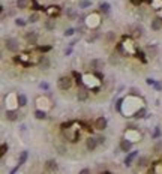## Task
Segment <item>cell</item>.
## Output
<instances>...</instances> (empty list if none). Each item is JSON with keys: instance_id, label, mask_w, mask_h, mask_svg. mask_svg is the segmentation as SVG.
<instances>
[{"instance_id": "4", "label": "cell", "mask_w": 162, "mask_h": 174, "mask_svg": "<svg viewBox=\"0 0 162 174\" xmlns=\"http://www.w3.org/2000/svg\"><path fill=\"white\" fill-rule=\"evenodd\" d=\"M38 33L35 32V30H29L26 35H24V39H26V42L27 44H30V45H33V44H36L38 42Z\"/></svg>"}, {"instance_id": "22", "label": "cell", "mask_w": 162, "mask_h": 174, "mask_svg": "<svg viewBox=\"0 0 162 174\" xmlns=\"http://www.w3.org/2000/svg\"><path fill=\"white\" fill-rule=\"evenodd\" d=\"M66 137H68V140H69L71 143H77V141H78V132H69V129H68Z\"/></svg>"}, {"instance_id": "19", "label": "cell", "mask_w": 162, "mask_h": 174, "mask_svg": "<svg viewBox=\"0 0 162 174\" xmlns=\"http://www.w3.org/2000/svg\"><path fill=\"white\" fill-rule=\"evenodd\" d=\"M114 41H116V33L111 32V30L107 32V33H105V42H107V44H113Z\"/></svg>"}, {"instance_id": "13", "label": "cell", "mask_w": 162, "mask_h": 174, "mask_svg": "<svg viewBox=\"0 0 162 174\" xmlns=\"http://www.w3.org/2000/svg\"><path fill=\"white\" fill-rule=\"evenodd\" d=\"M45 12H47L48 17H56V15L60 14V8H59V6H48V8L45 9Z\"/></svg>"}, {"instance_id": "24", "label": "cell", "mask_w": 162, "mask_h": 174, "mask_svg": "<svg viewBox=\"0 0 162 174\" xmlns=\"http://www.w3.org/2000/svg\"><path fill=\"white\" fill-rule=\"evenodd\" d=\"M132 30H134V35H135V36H141V35H143V32H144L143 26H138V24L132 26Z\"/></svg>"}, {"instance_id": "18", "label": "cell", "mask_w": 162, "mask_h": 174, "mask_svg": "<svg viewBox=\"0 0 162 174\" xmlns=\"http://www.w3.org/2000/svg\"><path fill=\"white\" fill-rule=\"evenodd\" d=\"M137 155H138V152H137V150H135V152H131V153L126 156V159H125V165H126V167H129V165H131V162L137 158Z\"/></svg>"}, {"instance_id": "28", "label": "cell", "mask_w": 162, "mask_h": 174, "mask_svg": "<svg viewBox=\"0 0 162 174\" xmlns=\"http://www.w3.org/2000/svg\"><path fill=\"white\" fill-rule=\"evenodd\" d=\"M153 152H155V153H162V141H156V143H155Z\"/></svg>"}, {"instance_id": "41", "label": "cell", "mask_w": 162, "mask_h": 174, "mask_svg": "<svg viewBox=\"0 0 162 174\" xmlns=\"http://www.w3.org/2000/svg\"><path fill=\"white\" fill-rule=\"evenodd\" d=\"M71 53H72V47H71V48H66V50H65V56H69Z\"/></svg>"}, {"instance_id": "2", "label": "cell", "mask_w": 162, "mask_h": 174, "mask_svg": "<svg viewBox=\"0 0 162 174\" xmlns=\"http://www.w3.org/2000/svg\"><path fill=\"white\" fill-rule=\"evenodd\" d=\"M5 47H6L8 51L17 53V51L20 50V42H18L17 38H6V39H5Z\"/></svg>"}, {"instance_id": "26", "label": "cell", "mask_w": 162, "mask_h": 174, "mask_svg": "<svg viewBox=\"0 0 162 174\" xmlns=\"http://www.w3.org/2000/svg\"><path fill=\"white\" fill-rule=\"evenodd\" d=\"M30 24H33V23H38L39 21V14L38 12H33V14H30V17H29V20H27Z\"/></svg>"}, {"instance_id": "12", "label": "cell", "mask_w": 162, "mask_h": 174, "mask_svg": "<svg viewBox=\"0 0 162 174\" xmlns=\"http://www.w3.org/2000/svg\"><path fill=\"white\" fill-rule=\"evenodd\" d=\"M150 29L152 30H155V32H158V30H161L162 29V18H153L152 20V23H150Z\"/></svg>"}, {"instance_id": "6", "label": "cell", "mask_w": 162, "mask_h": 174, "mask_svg": "<svg viewBox=\"0 0 162 174\" xmlns=\"http://www.w3.org/2000/svg\"><path fill=\"white\" fill-rule=\"evenodd\" d=\"M107 125H108V120L104 116H101L95 120V129H98V131H104L107 128Z\"/></svg>"}, {"instance_id": "39", "label": "cell", "mask_w": 162, "mask_h": 174, "mask_svg": "<svg viewBox=\"0 0 162 174\" xmlns=\"http://www.w3.org/2000/svg\"><path fill=\"white\" fill-rule=\"evenodd\" d=\"M6 150H8V146H6V144L3 143V144H2V156H5V153H6Z\"/></svg>"}, {"instance_id": "3", "label": "cell", "mask_w": 162, "mask_h": 174, "mask_svg": "<svg viewBox=\"0 0 162 174\" xmlns=\"http://www.w3.org/2000/svg\"><path fill=\"white\" fill-rule=\"evenodd\" d=\"M86 26L89 27V29H96L99 24H101V20H99V17H98V14H92V15H87L86 17Z\"/></svg>"}, {"instance_id": "43", "label": "cell", "mask_w": 162, "mask_h": 174, "mask_svg": "<svg viewBox=\"0 0 162 174\" xmlns=\"http://www.w3.org/2000/svg\"><path fill=\"white\" fill-rule=\"evenodd\" d=\"M155 89H156V90H161L162 87H161V84H156V83H155Z\"/></svg>"}, {"instance_id": "30", "label": "cell", "mask_w": 162, "mask_h": 174, "mask_svg": "<svg viewBox=\"0 0 162 174\" xmlns=\"http://www.w3.org/2000/svg\"><path fill=\"white\" fill-rule=\"evenodd\" d=\"M147 51H149V54H150L152 57H155V56L158 54V47H156V45L150 47V45H149V47H147Z\"/></svg>"}, {"instance_id": "38", "label": "cell", "mask_w": 162, "mask_h": 174, "mask_svg": "<svg viewBox=\"0 0 162 174\" xmlns=\"http://www.w3.org/2000/svg\"><path fill=\"white\" fill-rule=\"evenodd\" d=\"M96 138H98V143H99V144H104V143H105V140H107L104 135H98Z\"/></svg>"}, {"instance_id": "42", "label": "cell", "mask_w": 162, "mask_h": 174, "mask_svg": "<svg viewBox=\"0 0 162 174\" xmlns=\"http://www.w3.org/2000/svg\"><path fill=\"white\" fill-rule=\"evenodd\" d=\"M146 83H147V84H152V86H153V84H155V80H153V78H147V80H146Z\"/></svg>"}, {"instance_id": "10", "label": "cell", "mask_w": 162, "mask_h": 174, "mask_svg": "<svg viewBox=\"0 0 162 174\" xmlns=\"http://www.w3.org/2000/svg\"><path fill=\"white\" fill-rule=\"evenodd\" d=\"M57 168H59V165H57V161H56V159H48V161L45 162V170H47V171L54 173V171H57Z\"/></svg>"}, {"instance_id": "34", "label": "cell", "mask_w": 162, "mask_h": 174, "mask_svg": "<svg viewBox=\"0 0 162 174\" xmlns=\"http://www.w3.org/2000/svg\"><path fill=\"white\" fill-rule=\"evenodd\" d=\"M74 33H75V29L74 27H69V29L65 30V36H72Z\"/></svg>"}, {"instance_id": "32", "label": "cell", "mask_w": 162, "mask_h": 174, "mask_svg": "<svg viewBox=\"0 0 162 174\" xmlns=\"http://www.w3.org/2000/svg\"><path fill=\"white\" fill-rule=\"evenodd\" d=\"M27 23H29V21H26V20H23V18H17V20H15V24H17L18 27H24Z\"/></svg>"}, {"instance_id": "23", "label": "cell", "mask_w": 162, "mask_h": 174, "mask_svg": "<svg viewBox=\"0 0 162 174\" xmlns=\"http://www.w3.org/2000/svg\"><path fill=\"white\" fill-rule=\"evenodd\" d=\"M110 8H111V6H110V3H107V2H102V3L99 5V11L104 12V14H108V12H110Z\"/></svg>"}, {"instance_id": "35", "label": "cell", "mask_w": 162, "mask_h": 174, "mask_svg": "<svg viewBox=\"0 0 162 174\" xmlns=\"http://www.w3.org/2000/svg\"><path fill=\"white\" fill-rule=\"evenodd\" d=\"M110 62H111L113 65H117V63H119V56H117V54H113V56L110 57Z\"/></svg>"}, {"instance_id": "16", "label": "cell", "mask_w": 162, "mask_h": 174, "mask_svg": "<svg viewBox=\"0 0 162 174\" xmlns=\"http://www.w3.org/2000/svg\"><path fill=\"white\" fill-rule=\"evenodd\" d=\"M77 98H78L80 101H86V99L89 98V92H87L86 89H78V93H77Z\"/></svg>"}, {"instance_id": "37", "label": "cell", "mask_w": 162, "mask_h": 174, "mask_svg": "<svg viewBox=\"0 0 162 174\" xmlns=\"http://www.w3.org/2000/svg\"><path fill=\"white\" fill-rule=\"evenodd\" d=\"M72 77H75V78H77V81H78V83H80V81H81V80H83V78H84V77H83V75H80V74H78V72H72Z\"/></svg>"}, {"instance_id": "5", "label": "cell", "mask_w": 162, "mask_h": 174, "mask_svg": "<svg viewBox=\"0 0 162 174\" xmlns=\"http://www.w3.org/2000/svg\"><path fill=\"white\" fill-rule=\"evenodd\" d=\"M90 68H92L93 71H102V69L105 68V62H104L102 59H93V60L90 62Z\"/></svg>"}, {"instance_id": "21", "label": "cell", "mask_w": 162, "mask_h": 174, "mask_svg": "<svg viewBox=\"0 0 162 174\" xmlns=\"http://www.w3.org/2000/svg\"><path fill=\"white\" fill-rule=\"evenodd\" d=\"M29 2H30V0H17L15 6H17V9H26L29 6Z\"/></svg>"}, {"instance_id": "31", "label": "cell", "mask_w": 162, "mask_h": 174, "mask_svg": "<svg viewBox=\"0 0 162 174\" xmlns=\"http://www.w3.org/2000/svg\"><path fill=\"white\" fill-rule=\"evenodd\" d=\"M27 158H29V153H27V150H24V152L21 153V156H20V161H18V164H20V165H23V164L27 161Z\"/></svg>"}, {"instance_id": "11", "label": "cell", "mask_w": 162, "mask_h": 174, "mask_svg": "<svg viewBox=\"0 0 162 174\" xmlns=\"http://www.w3.org/2000/svg\"><path fill=\"white\" fill-rule=\"evenodd\" d=\"M18 111L17 110H6V113H5V117H6V120H9V122H15L17 119H18Z\"/></svg>"}, {"instance_id": "17", "label": "cell", "mask_w": 162, "mask_h": 174, "mask_svg": "<svg viewBox=\"0 0 162 174\" xmlns=\"http://www.w3.org/2000/svg\"><path fill=\"white\" fill-rule=\"evenodd\" d=\"M17 105H20V107H26L27 105V96L26 95H18L17 96Z\"/></svg>"}, {"instance_id": "7", "label": "cell", "mask_w": 162, "mask_h": 174, "mask_svg": "<svg viewBox=\"0 0 162 174\" xmlns=\"http://www.w3.org/2000/svg\"><path fill=\"white\" fill-rule=\"evenodd\" d=\"M98 146H99V143H98V138H96V137H89V138L86 140V147H87L89 152H93Z\"/></svg>"}, {"instance_id": "40", "label": "cell", "mask_w": 162, "mask_h": 174, "mask_svg": "<svg viewBox=\"0 0 162 174\" xmlns=\"http://www.w3.org/2000/svg\"><path fill=\"white\" fill-rule=\"evenodd\" d=\"M80 173H81V174H89V173H90V168H83Z\"/></svg>"}, {"instance_id": "33", "label": "cell", "mask_w": 162, "mask_h": 174, "mask_svg": "<svg viewBox=\"0 0 162 174\" xmlns=\"http://www.w3.org/2000/svg\"><path fill=\"white\" fill-rule=\"evenodd\" d=\"M39 87L42 90H50V84L47 83V81H42V83H39Z\"/></svg>"}, {"instance_id": "25", "label": "cell", "mask_w": 162, "mask_h": 174, "mask_svg": "<svg viewBox=\"0 0 162 174\" xmlns=\"http://www.w3.org/2000/svg\"><path fill=\"white\" fill-rule=\"evenodd\" d=\"M65 14H66V17H69L71 20L77 18V12H75L72 8H66V9H65Z\"/></svg>"}, {"instance_id": "20", "label": "cell", "mask_w": 162, "mask_h": 174, "mask_svg": "<svg viewBox=\"0 0 162 174\" xmlns=\"http://www.w3.org/2000/svg\"><path fill=\"white\" fill-rule=\"evenodd\" d=\"M35 117L38 120H45L47 119V110H36L35 111Z\"/></svg>"}, {"instance_id": "44", "label": "cell", "mask_w": 162, "mask_h": 174, "mask_svg": "<svg viewBox=\"0 0 162 174\" xmlns=\"http://www.w3.org/2000/svg\"><path fill=\"white\" fill-rule=\"evenodd\" d=\"M32 3H33V6H35V9H39V5H38V3L35 2V0H33V2H32Z\"/></svg>"}, {"instance_id": "8", "label": "cell", "mask_w": 162, "mask_h": 174, "mask_svg": "<svg viewBox=\"0 0 162 174\" xmlns=\"http://www.w3.org/2000/svg\"><path fill=\"white\" fill-rule=\"evenodd\" d=\"M56 20H54V17H48V20H45L44 21V29L47 30V32H53V30H56Z\"/></svg>"}, {"instance_id": "14", "label": "cell", "mask_w": 162, "mask_h": 174, "mask_svg": "<svg viewBox=\"0 0 162 174\" xmlns=\"http://www.w3.org/2000/svg\"><path fill=\"white\" fill-rule=\"evenodd\" d=\"M39 65H41V68L42 69H50V66H51V62H50V59L47 57V56H42L41 59H39Z\"/></svg>"}, {"instance_id": "9", "label": "cell", "mask_w": 162, "mask_h": 174, "mask_svg": "<svg viewBox=\"0 0 162 174\" xmlns=\"http://www.w3.org/2000/svg\"><path fill=\"white\" fill-rule=\"evenodd\" d=\"M132 143L134 141H131L129 138H123L122 141H120V146H119V149L122 150V152H131V149H132Z\"/></svg>"}, {"instance_id": "36", "label": "cell", "mask_w": 162, "mask_h": 174, "mask_svg": "<svg viewBox=\"0 0 162 174\" xmlns=\"http://www.w3.org/2000/svg\"><path fill=\"white\" fill-rule=\"evenodd\" d=\"M39 50H41L42 53H47V51L51 50V47H50V45H42V47H39Z\"/></svg>"}, {"instance_id": "1", "label": "cell", "mask_w": 162, "mask_h": 174, "mask_svg": "<svg viewBox=\"0 0 162 174\" xmlns=\"http://www.w3.org/2000/svg\"><path fill=\"white\" fill-rule=\"evenodd\" d=\"M72 86H74V80H72V77L65 75V77H60V78L57 80V89H59V90L66 92V90L71 89Z\"/></svg>"}, {"instance_id": "27", "label": "cell", "mask_w": 162, "mask_h": 174, "mask_svg": "<svg viewBox=\"0 0 162 174\" xmlns=\"http://www.w3.org/2000/svg\"><path fill=\"white\" fill-rule=\"evenodd\" d=\"M146 113H147V111H146V108H143V107H141L138 111H135L134 117H135V119H143V117L146 116Z\"/></svg>"}, {"instance_id": "15", "label": "cell", "mask_w": 162, "mask_h": 174, "mask_svg": "<svg viewBox=\"0 0 162 174\" xmlns=\"http://www.w3.org/2000/svg\"><path fill=\"white\" fill-rule=\"evenodd\" d=\"M137 165H138L140 168H146V167L149 165V158H147V156H140V158L137 159Z\"/></svg>"}, {"instance_id": "29", "label": "cell", "mask_w": 162, "mask_h": 174, "mask_svg": "<svg viewBox=\"0 0 162 174\" xmlns=\"http://www.w3.org/2000/svg\"><path fill=\"white\" fill-rule=\"evenodd\" d=\"M89 6H92V0H80V8L81 9H86Z\"/></svg>"}]
</instances>
